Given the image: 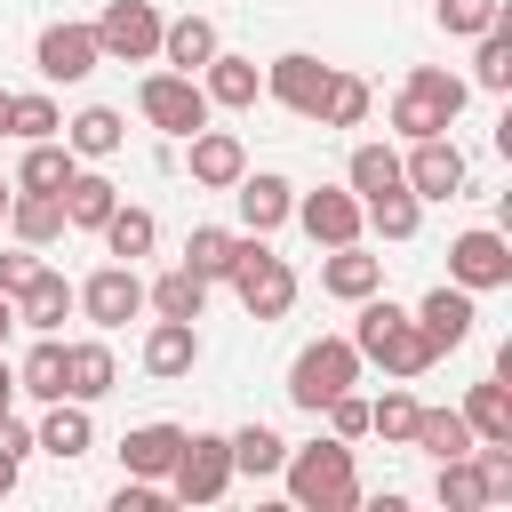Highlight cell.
Returning a JSON list of instances; mask_svg holds the SVG:
<instances>
[{
    "label": "cell",
    "mask_w": 512,
    "mask_h": 512,
    "mask_svg": "<svg viewBox=\"0 0 512 512\" xmlns=\"http://www.w3.org/2000/svg\"><path fill=\"white\" fill-rule=\"evenodd\" d=\"M352 352H360V360H376L392 384H416V376L440 360V352H432V336L416 328V312H400L384 288H376V296H360V320H352Z\"/></svg>",
    "instance_id": "1"
},
{
    "label": "cell",
    "mask_w": 512,
    "mask_h": 512,
    "mask_svg": "<svg viewBox=\"0 0 512 512\" xmlns=\"http://www.w3.org/2000/svg\"><path fill=\"white\" fill-rule=\"evenodd\" d=\"M280 480H288V504L296 512H352L360 504V472H352V440H304L280 456Z\"/></svg>",
    "instance_id": "2"
},
{
    "label": "cell",
    "mask_w": 512,
    "mask_h": 512,
    "mask_svg": "<svg viewBox=\"0 0 512 512\" xmlns=\"http://www.w3.org/2000/svg\"><path fill=\"white\" fill-rule=\"evenodd\" d=\"M232 296H240V312L248 320H288L296 312V264L288 256H272L264 248V232H240V248H232Z\"/></svg>",
    "instance_id": "3"
},
{
    "label": "cell",
    "mask_w": 512,
    "mask_h": 512,
    "mask_svg": "<svg viewBox=\"0 0 512 512\" xmlns=\"http://www.w3.org/2000/svg\"><path fill=\"white\" fill-rule=\"evenodd\" d=\"M360 368H368V360L352 352V336H312V344L288 360V400H296L304 416H320L344 384H360Z\"/></svg>",
    "instance_id": "4"
},
{
    "label": "cell",
    "mask_w": 512,
    "mask_h": 512,
    "mask_svg": "<svg viewBox=\"0 0 512 512\" xmlns=\"http://www.w3.org/2000/svg\"><path fill=\"white\" fill-rule=\"evenodd\" d=\"M232 480H240V472H232V440H224V432H184V448H176V464H168V496H176V504H216Z\"/></svg>",
    "instance_id": "5"
},
{
    "label": "cell",
    "mask_w": 512,
    "mask_h": 512,
    "mask_svg": "<svg viewBox=\"0 0 512 512\" xmlns=\"http://www.w3.org/2000/svg\"><path fill=\"white\" fill-rule=\"evenodd\" d=\"M160 8L152 0H104V16H96V48H104V64H152L160 56Z\"/></svg>",
    "instance_id": "6"
},
{
    "label": "cell",
    "mask_w": 512,
    "mask_h": 512,
    "mask_svg": "<svg viewBox=\"0 0 512 512\" xmlns=\"http://www.w3.org/2000/svg\"><path fill=\"white\" fill-rule=\"evenodd\" d=\"M136 112H144L160 136H192V128H208V96H200L192 72H144Z\"/></svg>",
    "instance_id": "7"
},
{
    "label": "cell",
    "mask_w": 512,
    "mask_h": 512,
    "mask_svg": "<svg viewBox=\"0 0 512 512\" xmlns=\"http://www.w3.org/2000/svg\"><path fill=\"white\" fill-rule=\"evenodd\" d=\"M448 280L456 288H512V240L496 232V224H472V232H456L448 240Z\"/></svg>",
    "instance_id": "8"
},
{
    "label": "cell",
    "mask_w": 512,
    "mask_h": 512,
    "mask_svg": "<svg viewBox=\"0 0 512 512\" xmlns=\"http://www.w3.org/2000/svg\"><path fill=\"white\" fill-rule=\"evenodd\" d=\"M72 312H80V320H96L104 336H112V328H128V320L144 312V280H136V264H104V272H88V280L72 288Z\"/></svg>",
    "instance_id": "9"
},
{
    "label": "cell",
    "mask_w": 512,
    "mask_h": 512,
    "mask_svg": "<svg viewBox=\"0 0 512 512\" xmlns=\"http://www.w3.org/2000/svg\"><path fill=\"white\" fill-rule=\"evenodd\" d=\"M328 80H336V64H320V56H304V48H288V56H272V64H264V96H272V104H288L296 120H320Z\"/></svg>",
    "instance_id": "10"
},
{
    "label": "cell",
    "mask_w": 512,
    "mask_h": 512,
    "mask_svg": "<svg viewBox=\"0 0 512 512\" xmlns=\"http://www.w3.org/2000/svg\"><path fill=\"white\" fill-rule=\"evenodd\" d=\"M288 216L304 224V240H312V248H344V240H360V232H368V216H360L352 184H320V192H296V208H288Z\"/></svg>",
    "instance_id": "11"
},
{
    "label": "cell",
    "mask_w": 512,
    "mask_h": 512,
    "mask_svg": "<svg viewBox=\"0 0 512 512\" xmlns=\"http://www.w3.org/2000/svg\"><path fill=\"white\" fill-rule=\"evenodd\" d=\"M32 64H40V80H56V88L88 80V72L104 64V48H96V24H48V32L32 40Z\"/></svg>",
    "instance_id": "12"
},
{
    "label": "cell",
    "mask_w": 512,
    "mask_h": 512,
    "mask_svg": "<svg viewBox=\"0 0 512 512\" xmlns=\"http://www.w3.org/2000/svg\"><path fill=\"white\" fill-rule=\"evenodd\" d=\"M400 176H408V192H416V200H456L472 168H464L456 136H416V144H408V160H400Z\"/></svg>",
    "instance_id": "13"
},
{
    "label": "cell",
    "mask_w": 512,
    "mask_h": 512,
    "mask_svg": "<svg viewBox=\"0 0 512 512\" xmlns=\"http://www.w3.org/2000/svg\"><path fill=\"white\" fill-rule=\"evenodd\" d=\"M200 96H208V112H248L256 96H264V72H256V56H232V48H216L200 72Z\"/></svg>",
    "instance_id": "14"
},
{
    "label": "cell",
    "mask_w": 512,
    "mask_h": 512,
    "mask_svg": "<svg viewBox=\"0 0 512 512\" xmlns=\"http://www.w3.org/2000/svg\"><path fill=\"white\" fill-rule=\"evenodd\" d=\"M200 368V320H152L144 328V376L152 384H176Z\"/></svg>",
    "instance_id": "15"
},
{
    "label": "cell",
    "mask_w": 512,
    "mask_h": 512,
    "mask_svg": "<svg viewBox=\"0 0 512 512\" xmlns=\"http://www.w3.org/2000/svg\"><path fill=\"white\" fill-rule=\"evenodd\" d=\"M248 176V144L232 128H192V184L200 192H232Z\"/></svg>",
    "instance_id": "16"
},
{
    "label": "cell",
    "mask_w": 512,
    "mask_h": 512,
    "mask_svg": "<svg viewBox=\"0 0 512 512\" xmlns=\"http://www.w3.org/2000/svg\"><path fill=\"white\" fill-rule=\"evenodd\" d=\"M64 312H72V280H64L56 264H40V272L16 288V328H32V336H56V328H64Z\"/></svg>",
    "instance_id": "17"
},
{
    "label": "cell",
    "mask_w": 512,
    "mask_h": 512,
    "mask_svg": "<svg viewBox=\"0 0 512 512\" xmlns=\"http://www.w3.org/2000/svg\"><path fill=\"white\" fill-rule=\"evenodd\" d=\"M472 320H480V312H472V288H456V280H440V288L416 304V328L432 336V352H456V344L472 336Z\"/></svg>",
    "instance_id": "18"
},
{
    "label": "cell",
    "mask_w": 512,
    "mask_h": 512,
    "mask_svg": "<svg viewBox=\"0 0 512 512\" xmlns=\"http://www.w3.org/2000/svg\"><path fill=\"white\" fill-rule=\"evenodd\" d=\"M232 200H240V224H248V232H280V224H288V208H296V184H288V176H272V168H256V176H240V184H232Z\"/></svg>",
    "instance_id": "19"
},
{
    "label": "cell",
    "mask_w": 512,
    "mask_h": 512,
    "mask_svg": "<svg viewBox=\"0 0 512 512\" xmlns=\"http://www.w3.org/2000/svg\"><path fill=\"white\" fill-rule=\"evenodd\" d=\"M320 288H328L336 304H360V296H376V288H384V256H368L360 240H344V248H328Z\"/></svg>",
    "instance_id": "20"
},
{
    "label": "cell",
    "mask_w": 512,
    "mask_h": 512,
    "mask_svg": "<svg viewBox=\"0 0 512 512\" xmlns=\"http://www.w3.org/2000/svg\"><path fill=\"white\" fill-rule=\"evenodd\" d=\"M120 384V360H112V344L104 336H88V344H64V400H104Z\"/></svg>",
    "instance_id": "21"
},
{
    "label": "cell",
    "mask_w": 512,
    "mask_h": 512,
    "mask_svg": "<svg viewBox=\"0 0 512 512\" xmlns=\"http://www.w3.org/2000/svg\"><path fill=\"white\" fill-rule=\"evenodd\" d=\"M32 448H40V456H56V464H72V456H88V448H96V424H88V400H48V416H40V432H32Z\"/></svg>",
    "instance_id": "22"
},
{
    "label": "cell",
    "mask_w": 512,
    "mask_h": 512,
    "mask_svg": "<svg viewBox=\"0 0 512 512\" xmlns=\"http://www.w3.org/2000/svg\"><path fill=\"white\" fill-rule=\"evenodd\" d=\"M176 448H184V424H128V432H120V464H128L136 480H168Z\"/></svg>",
    "instance_id": "23"
},
{
    "label": "cell",
    "mask_w": 512,
    "mask_h": 512,
    "mask_svg": "<svg viewBox=\"0 0 512 512\" xmlns=\"http://www.w3.org/2000/svg\"><path fill=\"white\" fill-rule=\"evenodd\" d=\"M8 232H16L24 248L64 240V232H72V224H64V192H8Z\"/></svg>",
    "instance_id": "24"
},
{
    "label": "cell",
    "mask_w": 512,
    "mask_h": 512,
    "mask_svg": "<svg viewBox=\"0 0 512 512\" xmlns=\"http://www.w3.org/2000/svg\"><path fill=\"white\" fill-rule=\"evenodd\" d=\"M216 48H224V40H216L208 16H168V24H160V64H168V72H200Z\"/></svg>",
    "instance_id": "25"
},
{
    "label": "cell",
    "mask_w": 512,
    "mask_h": 512,
    "mask_svg": "<svg viewBox=\"0 0 512 512\" xmlns=\"http://www.w3.org/2000/svg\"><path fill=\"white\" fill-rule=\"evenodd\" d=\"M112 208H120V184H112V176H96V168H72V176H64V224H72V232H96Z\"/></svg>",
    "instance_id": "26"
},
{
    "label": "cell",
    "mask_w": 512,
    "mask_h": 512,
    "mask_svg": "<svg viewBox=\"0 0 512 512\" xmlns=\"http://www.w3.org/2000/svg\"><path fill=\"white\" fill-rule=\"evenodd\" d=\"M144 304H152L160 320H200V312H208V280H200L192 264H168V272L144 288Z\"/></svg>",
    "instance_id": "27"
},
{
    "label": "cell",
    "mask_w": 512,
    "mask_h": 512,
    "mask_svg": "<svg viewBox=\"0 0 512 512\" xmlns=\"http://www.w3.org/2000/svg\"><path fill=\"white\" fill-rule=\"evenodd\" d=\"M120 136H128V120H120L112 104H88V112H72V120H64V144H72L80 160H112V152H120Z\"/></svg>",
    "instance_id": "28"
},
{
    "label": "cell",
    "mask_w": 512,
    "mask_h": 512,
    "mask_svg": "<svg viewBox=\"0 0 512 512\" xmlns=\"http://www.w3.org/2000/svg\"><path fill=\"white\" fill-rule=\"evenodd\" d=\"M80 168V152L64 144V136H40V144H24V168H16V192H64V176Z\"/></svg>",
    "instance_id": "29"
},
{
    "label": "cell",
    "mask_w": 512,
    "mask_h": 512,
    "mask_svg": "<svg viewBox=\"0 0 512 512\" xmlns=\"http://www.w3.org/2000/svg\"><path fill=\"white\" fill-rule=\"evenodd\" d=\"M344 184H352V200H376V192H400L408 176H400V152H392V144H352Z\"/></svg>",
    "instance_id": "30"
},
{
    "label": "cell",
    "mask_w": 512,
    "mask_h": 512,
    "mask_svg": "<svg viewBox=\"0 0 512 512\" xmlns=\"http://www.w3.org/2000/svg\"><path fill=\"white\" fill-rule=\"evenodd\" d=\"M456 416L472 424V440H512V384H504V376H488V384H472Z\"/></svg>",
    "instance_id": "31"
},
{
    "label": "cell",
    "mask_w": 512,
    "mask_h": 512,
    "mask_svg": "<svg viewBox=\"0 0 512 512\" xmlns=\"http://www.w3.org/2000/svg\"><path fill=\"white\" fill-rule=\"evenodd\" d=\"M96 232H104V248H112V264H136V256H152V240H160V224H152V208H128V200H120V208H112V216H104Z\"/></svg>",
    "instance_id": "32"
},
{
    "label": "cell",
    "mask_w": 512,
    "mask_h": 512,
    "mask_svg": "<svg viewBox=\"0 0 512 512\" xmlns=\"http://www.w3.org/2000/svg\"><path fill=\"white\" fill-rule=\"evenodd\" d=\"M16 392L24 400H64V336H40L32 352H24V368H16Z\"/></svg>",
    "instance_id": "33"
},
{
    "label": "cell",
    "mask_w": 512,
    "mask_h": 512,
    "mask_svg": "<svg viewBox=\"0 0 512 512\" xmlns=\"http://www.w3.org/2000/svg\"><path fill=\"white\" fill-rule=\"evenodd\" d=\"M472 88H488V96L512 88V16H496V24L480 32V48H472Z\"/></svg>",
    "instance_id": "34"
},
{
    "label": "cell",
    "mask_w": 512,
    "mask_h": 512,
    "mask_svg": "<svg viewBox=\"0 0 512 512\" xmlns=\"http://www.w3.org/2000/svg\"><path fill=\"white\" fill-rule=\"evenodd\" d=\"M360 216H368V232H376V240H416V224H424V200L400 184V192H376V200H360Z\"/></svg>",
    "instance_id": "35"
},
{
    "label": "cell",
    "mask_w": 512,
    "mask_h": 512,
    "mask_svg": "<svg viewBox=\"0 0 512 512\" xmlns=\"http://www.w3.org/2000/svg\"><path fill=\"white\" fill-rule=\"evenodd\" d=\"M408 448H424V456H472V424H464L456 408H416Z\"/></svg>",
    "instance_id": "36"
},
{
    "label": "cell",
    "mask_w": 512,
    "mask_h": 512,
    "mask_svg": "<svg viewBox=\"0 0 512 512\" xmlns=\"http://www.w3.org/2000/svg\"><path fill=\"white\" fill-rule=\"evenodd\" d=\"M224 440H232V472H248V480H272L280 456H288V440H280L272 424H240V432H224Z\"/></svg>",
    "instance_id": "37"
},
{
    "label": "cell",
    "mask_w": 512,
    "mask_h": 512,
    "mask_svg": "<svg viewBox=\"0 0 512 512\" xmlns=\"http://www.w3.org/2000/svg\"><path fill=\"white\" fill-rule=\"evenodd\" d=\"M368 112H376V88L360 72H336L328 80V104H320V128H360Z\"/></svg>",
    "instance_id": "38"
},
{
    "label": "cell",
    "mask_w": 512,
    "mask_h": 512,
    "mask_svg": "<svg viewBox=\"0 0 512 512\" xmlns=\"http://www.w3.org/2000/svg\"><path fill=\"white\" fill-rule=\"evenodd\" d=\"M400 88H408V96H424L432 112H448V120H456V112L472 104V80H464V72H440V64H416V72H408Z\"/></svg>",
    "instance_id": "39"
},
{
    "label": "cell",
    "mask_w": 512,
    "mask_h": 512,
    "mask_svg": "<svg viewBox=\"0 0 512 512\" xmlns=\"http://www.w3.org/2000/svg\"><path fill=\"white\" fill-rule=\"evenodd\" d=\"M232 248H240V232H224V224H192V232H184V264H192L200 280H224V272H232Z\"/></svg>",
    "instance_id": "40"
},
{
    "label": "cell",
    "mask_w": 512,
    "mask_h": 512,
    "mask_svg": "<svg viewBox=\"0 0 512 512\" xmlns=\"http://www.w3.org/2000/svg\"><path fill=\"white\" fill-rule=\"evenodd\" d=\"M432 496H440L448 512H480V504H488V488H480V464H472V456H440V480H432Z\"/></svg>",
    "instance_id": "41"
},
{
    "label": "cell",
    "mask_w": 512,
    "mask_h": 512,
    "mask_svg": "<svg viewBox=\"0 0 512 512\" xmlns=\"http://www.w3.org/2000/svg\"><path fill=\"white\" fill-rule=\"evenodd\" d=\"M368 432H376L384 448H408V432H416V400H408V392H384V400H368Z\"/></svg>",
    "instance_id": "42"
},
{
    "label": "cell",
    "mask_w": 512,
    "mask_h": 512,
    "mask_svg": "<svg viewBox=\"0 0 512 512\" xmlns=\"http://www.w3.org/2000/svg\"><path fill=\"white\" fill-rule=\"evenodd\" d=\"M432 16H440V32H456V40H480V32H488L496 16H512V8H504V0H440Z\"/></svg>",
    "instance_id": "43"
},
{
    "label": "cell",
    "mask_w": 512,
    "mask_h": 512,
    "mask_svg": "<svg viewBox=\"0 0 512 512\" xmlns=\"http://www.w3.org/2000/svg\"><path fill=\"white\" fill-rule=\"evenodd\" d=\"M8 136H24V144H40V136H64V112H56L48 96H16V104H8Z\"/></svg>",
    "instance_id": "44"
},
{
    "label": "cell",
    "mask_w": 512,
    "mask_h": 512,
    "mask_svg": "<svg viewBox=\"0 0 512 512\" xmlns=\"http://www.w3.org/2000/svg\"><path fill=\"white\" fill-rule=\"evenodd\" d=\"M320 416H328V432H336V440H368V400H360L352 384H344V392H336Z\"/></svg>",
    "instance_id": "45"
},
{
    "label": "cell",
    "mask_w": 512,
    "mask_h": 512,
    "mask_svg": "<svg viewBox=\"0 0 512 512\" xmlns=\"http://www.w3.org/2000/svg\"><path fill=\"white\" fill-rule=\"evenodd\" d=\"M32 272H40V248H24V240H16V248H8V256H0V296H8V304H16V288H24V280H32Z\"/></svg>",
    "instance_id": "46"
},
{
    "label": "cell",
    "mask_w": 512,
    "mask_h": 512,
    "mask_svg": "<svg viewBox=\"0 0 512 512\" xmlns=\"http://www.w3.org/2000/svg\"><path fill=\"white\" fill-rule=\"evenodd\" d=\"M8 408H16V368L0 360V416H8Z\"/></svg>",
    "instance_id": "47"
},
{
    "label": "cell",
    "mask_w": 512,
    "mask_h": 512,
    "mask_svg": "<svg viewBox=\"0 0 512 512\" xmlns=\"http://www.w3.org/2000/svg\"><path fill=\"white\" fill-rule=\"evenodd\" d=\"M8 488H16V456L0 448V496H8Z\"/></svg>",
    "instance_id": "48"
},
{
    "label": "cell",
    "mask_w": 512,
    "mask_h": 512,
    "mask_svg": "<svg viewBox=\"0 0 512 512\" xmlns=\"http://www.w3.org/2000/svg\"><path fill=\"white\" fill-rule=\"evenodd\" d=\"M8 328H16V304H8V296H0V344H8Z\"/></svg>",
    "instance_id": "49"
},
{
    "label": "cell",
    "mask_w": 512,
    "mask_h": 512,
    "mask_svg": "<svg viewBox=\"0 0 512 512\" xmlns=\"http://www.w3.org/2000/svg\"><path fill=\"white\" fill-rule=\"evenodd\" d=\"M8 104H16V96H8V88H0V136H8Z\"/></svg>",
    "instance_id": "50"
},
{
    "label": "cell",
    "mask_w": 512,
    "mask_h": 512,
    "mask_svg": "<svg viewBox=\"0 0 512 512\" xmlns=\"http://www.w3.org/2000/svg\"><path fill=\"white\" fill-rule=\"evenodd\" d=\"M0 224H8V184H0Z\"/></svg>",
    "instance_id": "51"
}]
</instances>
